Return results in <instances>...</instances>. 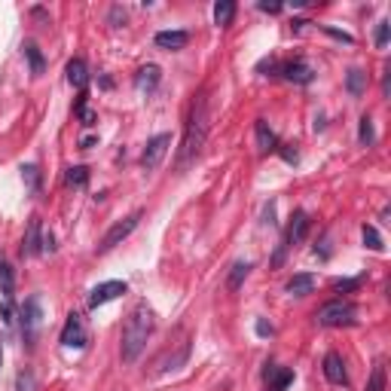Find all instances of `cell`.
Segmentation results:
<instances>
[{
	"label": "cell",
	"mask_w": 391,
	"mask_h": 391,
	"mask_svg": "<svg viewBox=\"0 0 391 391\" xmlns=\"http://www.w3.org/2000/svg\"><path fill=\"white\" fill-rule=\"evenodd\" d=\"M278 74L285 76L288 83H297V86H309V83L315 80V71H312L303 58H290L285 65H278Z\"/></svg>",
	"instance_id": "ba28073f"
},
{
	"label": "cell",
	"mask_w": 391,
	"mask_h": 391,
	"mask_svg": "<svg viewBox=\"0 0 391 391\" xmlns=\"http://www.w3.org/2000/svg\"><path fill=\"white\" fill-rule=\"evenodd\" d=\"M248 272H251V263H244V260L233 263V269H229V278H226V288H229V290H239L242 281L248 278Z\"/></svg>",
	"instance_id": "44dd1931"
},
{
	"label": "cell",
	"mask_w": 391,
	"mask_h": 391,
	"mask_svg": "<svg viewBox=\"0 0 391 391\" xmlns=\"http://www.w3.org/2000/svg\"><path fill=\"white\" fill-rule=\"evenodd\" d=\"M80 144H83V147H92V144H98V138H95V135H86Z\"/></svg>",
	"instance_id": "8d00e7d4"
},
{
	"label": "cell",
	"mask_w": 391,
	"mask_h": 391,
	"mask_svg": "<svg viewBox=\"0 0 391 391\" xmlns=\"http://www.w3.org/2000/svg\"><path fill=\"white\" fill-rule=\"evenodd\" d=\"M358 141L364 144V147H373V144H376V132H373V119L367 117H361V126H358Z\"/></svg>",
	"instance_id": "d4e9b609"
},
{
	"label": "cell",
	"mask_w": 391,
	"mask_h": 391,
	"mask_svg": "<svg viewBox=\"0 0 391 391\" xmlns=\"http://www.w3.org/2000/svg\"><path fill=\"white\" fill-rule=\"evenodd\" d=\"M61 346L65 349H83L86 346V324H83V318L71 312L65 321V331H61Z\"/></svg>",
	"instance_id": "52a82bcc"
},
{
	"label": "cell",
	"mask_w": 391,
	"mask_h": 391,
	"mask_svg": "<svg viewBox=\"0 0 391 391\" xmlns=\"http://www.w3.org/2000/svg\"><path fill=\"white\" fill-rule=\"evenodd\" d=\"M367 391H385V367L382 364L373 367V376L367 382Z\"/></svg>",
	"instance_id": "f546056e"
},
{
	"label": "cell",
	"mask_w": 391,
	"mask_h": 391,
	"mask_svg": "<svg viewBox=\"0 0 391 391\" xmlns=\"http://www.w3.org/2000/svg\"><path fill=\"white\" fill-rule=\"evenodd\" d=\"M159 80H163V71H159L156 65H144L141 71L135 74V89L138 92H147V95H150V92L159 86Z\"/></svg>",
	"instance_id": "2e32d148"
},
{
	"label": "cell",
	"mask_w": 391,
	"mask_h": 391,
	"mask_svg": "<svg viewBox=\"0 0 391 391\" xmlns=\"http://www.w3.org/2000/svg\"><path fill=\"white\" fill-rule=\"evenodd\" d=\"M0 364H3V342H0Z\"/></svg>",
	"instance_id": "74e56055"
},
{
	"label": "cell",
	"mask_w": 391,
	"mask_h": 391,
	"mask_svg": "<svg viewBox=\"0 0 391 391\" xmlns=\"http://www.w3.org/2000/svg\"><path fill=\"white\" fill-rule=\"evenodd\" d=\"M254 135H257L260 153H275V150H278V138H275V132L269 128V122H266V119L254 122Z\"/></svg>",
	"instance_id": "e0dca14e"
},
{
	"label": "cell",
	"mask_w": 391,
	"mask_h": 391,
	"mask_svg": "<svg viewBox=\"0 0 391 391\" xmlns=\"http://www.w3.org/2000/svg\"><path fill=\"white\" fill-rule=\"evenodd\" d=\"M321 31H324V34H331L333 40H342V43H349V46L355 43V37H351V34H346V31H336V28H327V25L321 28Z\"/></svg>",
	"instance_id": "4dcf8cb0"
},
{
	"label": "cell",
	"mask_w": 391,
	"mask_h": 391,
	"mask_svg": "<svg viewBox=\"0 0 391 391\" xmlns=\"http://www.w3.org/2000/svg\"><path fill=\"white\" fill-rule=\"evenodd\" d=\"M65 74H67V83H71L74 89L86 92V86H89V67H86V61H83V58H71V61H67V67H65Z\"/></svg>",
	"instance_id": "5bb4252c"
},
{
	"label": "cell",
	"mask_w": 391,
	"mask_h": 391,
	"mask_svg": "<svg viewBox=\"0 0 391 391\" xmlns=\"http://www.w3.org/2000/svg\"><path fill=\"white\" fill-rule=\"evenodd\" d=\"M233 15H235V3H233V0H220V3H214V22H217L220 28L233 25Z\"/></svg>",
	"instance_id": "ffe728a7"
},
{
	"label": "cell",
	"mask_w": 391,
	"mask_h": 391,
	"mask_svg": "<svg viewBox=\"0 0 391 391\" xmlns=\"http://www.w3.org/2000/svg\"><path fill=\"white\" fill-rule=\"evenodd\" d=\"M288 294L290 297H306V294H312L315 290V275H309V272H297L294 278L288 281Z\"/></svg>",
	"instance_id": "ac0fdd59"
},
{
	"label": "cell",
	"mask_w": 391,
	"mask_h": 391,
	"mask_svg": "<svg viewBox=\"0 0 391 391\" xmlns=\"http://www.w3.org/2000/svg\"><path fill=\"white\" fill-rule=\"evenodd\" d=\"M138 224H141V211H135V214H128V217H122V220H117L110 229L104 233V239H101V244H98V251L101 254H107V251H113L117 244H122L128 239V235L138 229Z\"/></svg>",
	"instance_id": "5b68a950"
},
{
	"label": "cell",
	"mask_w": 391,
	"mask_h": 391,
	"mask_svg": "<svg viewBox=\"0 0 391 391\" xmlns=\"http://www.w3.org/2000/svg\"><path fill=\"white\" fill-rule=\"evenodd\" d=\"M153 43H156L159 49L174 52V49H183V46L190 43V34L187 31H159V34L153 37Z\"/></svg>",
	"instance_id": "9a60e30c"
},
{
	"label": "cell",
	"mask_w": 391,
	"mask_h": 391,
	"mask_svg": "<svg viewBox=\"0 0 391 391\" xmlns=\"http://www.w3.org/2000/svg\"><path fill=\"white\" fill-rule=\"evenodd\" d=\"M257 10L260 13H281V3H269V0H260V3H257Z\"/></svg>",
	"instance_id": "d6a6232c"
},
{
	"label": "cell",
	"mask_w": 391,
	"mask_h": 391,
	"mask_svg": "<svg viewBox=\"0 0 391 391\" xmlns=\"http://www.w3.org/2000/svg\"><path fill=\"white\" fill-rule=\"evenodd\" d=\"M376 46L379 49H385L388 46V22H379L376 25Z\"/></svg>",
	"instance_id": "1f68e13d"
},
{
	"label": "cell",
	"mask_w": 391,
	"mask_h": 391,
	"mask_svg": "<svg viewBox=\"0 0 391 391\" xmlns=\"http://www.w3.org/2000/svg\"><path fill=\"white\" fill-rule=\"evenodd\" d=\"M22 49H25V58L31 61V74H34V76H40V74H43V67H46L43 52L37 49V43H25V46H22Z\"/></svg>",
	"instance_id": "7402d4cb"
},
{
	"label": "cell",
	"mask_w": 391,
	"mask_h": 391,
	"mask_svg": "<svg viewBox=\"0 0 391 391\" xmlns=\"http://www.w3.org/2000/svg\"><path fill=\"white\" fill-rule=\"evenodd\" d=\"M361 239H364V244H367L370 251H382V248H385V244H382L379 229L373 226V224H364V226H361Z\"/></svg>",
	"instance_id": "cb8c5ba5"
},
{
	"label": "cell",
	"mask_w": 391,
	"mask_h": 391,
	"mask_svg": "<svg viewBox=\"0 0 391 391\" xmlns=\"http://www.w3.org/2000/svg\"><path fill=\"white\" fill-rule=\"evenodd\" d=\"M254 331H257V336H272V333H275V331H272V324H266L263 318H260L257 324H254Z\"/></svg>",
	"instance_id": "e575fe53"
},
{
	"label": "cell",
	"mask_w": 391,
	"mask_h": 391,
	"mask_svg": "<svg viewBox=\"0 0 391 391\" xmlns=\"http://www.w3.org/2000/svg\"><path fill=\"white\" fill-rule=\"evenodd\" d=\"M153 324H156V318H153V309L147 303H138L135 309L128 312L126 324H122V342H119L122 361L126 364L138 361V355L144 351V346H147V340L153 333Z\"/></svg>",
	"instance_id": "7a4b0ae2"
},
{
	"label": "cell",
	"mask_w": 391,
	"mask_h": 391,
	"mask_svg": "<svg viewBox=\"0 0 391 391\" xmlns=\"http://www.w3.org/2000/svg\"><path fill=\"white\" fill-rule=\"evenodd\" d=\"M126 290H128L126 281H104V285L92 288V294H89V309H98V306L117 300V297H122Z\"/></svg>",
	"instance_id": "9c48e42d"
},
{
	"label": "cell",
	"mask_w": 391,
	"mask_h": 391,
	"mask_svg": "<svg viewBox=\"0 0 391 391\" xmlns=\"http://www.w3.org/2000/svg\"><path fill=\"white\" fill-rule=\"evenodd\" d=\"M49 251H56V239H52V233H43V254H49Z\"/></svg>",
	"instance_id": "d590c367"
},
{
	"label": "cell",
	"mask_w": 391,
	"mask_h": 391,
	"mask_svg": "<svg viewBox=\"0 0 391 391\" xmlns=\"http://www.w3.org/2000/svg\"><path fill=\"white\" fill-rule=\"evenodd\" d=\"M321 370H324V376H327V382H331V385H346V382H349L346 361H342L336 351H331V355L324 358V367H321Z\"/></svg>",
	"instance_id": "4fadbf2b"
},
{
	"label": "cell",
	"mask_w": 391,
	"mask_h": 391,
	"mask_svg": "<svg viewBox=\"0 0 391 391\" xmlns=\"http://www.w3.org/2000/svg\"><path fill=\"white\" fill-rule=\"evenodd\" d=\"M208 128H211V110H208V98L205 92H199L193 107H190V119L183 128V144L178 150V172H187L190 165L199 159L205 141H208Z\"/></svg>",
	"instance_id": "6da1fadb"
},
{
	"label": "cell",
	"mask_w": 391,
	"mask_h": 391,
	"mask_svg": "<svg viewBox=\"0 0 391 391\" xmlns=\"http://www.w3.org/2000/svg\"><path fill=\"white\" fill-rule=\"evenodd\" d=\"M275 153H281V156H285V163H297V159H300V156H297V150L285 147V144H278V150H275Z\"/></svg>",
	"instance_id": "836d02e7"
},
{
	"label": "cell",
	"mask_w": 391,
	"mask_h": 391,
	"mask_svg": "<svg viewBox=\"0 0 391 391\" xmlns=\"http://www.w3.org/2000/svg\"><path fill=\"white\" fill-rule=\"evenodd\" d=\"M172 147V135L163 132V135H153L147 144H144V153H141V165L147 168V172H156L159 165H163L165 153Z\"/></svg>",
	"instance_id": "8992f818"
},
{
	"label": "cell",
	"mask_w": 391,
	"mask_h": 391,
	"mask_svg": "<svg viewBox=\"0 0 391 391\" xmlns=\"http://www.w3.org/2000/svg\"><path fill=\"white\" fill-rule=\"evenodd\" d=\"M361 285H364V275H358V278H336L333 290H336V294H349V290H358Z\"/></svg>",
	"instance_id": "f1b7e54d"
},
{
	"label": "cell",
	"mask_w": 391,
	"mask_h": 391,
	"mask_svg": "<svg viewBox=\"0 0 391 391\" xmlns=\"http://www.w3.org/2000/svg\"><path fill=\"white\" fill-rule=\"evenodd\" d=\"M355 315H358L355 303H349V300H331V303H324L315 312V321H318L321 327H351V324H355Z\"/></svg>",
	"instance_id": "3957f363"
},
{
	"label": "cell",
	"mask_w": 391,
	"mask_h": 391,
	"mask_svg": "<svg viewBox=\"0 0 391 391\" xmlns=\"http://www.w3.org/2000/svg\"><path fill=\"white\" fill-rule=\"evenodd\" d=\"M71 187H86L89 183V168H83V165H74V168H67V178H65Z\"/></svg>",
	"instance_id": "484cf974"
},
{
	"label": "cell",
	"mask_w": 391,
	"mask_h": 391,
	"mask_svg": "<svg viewBox=\"0 0 391 391\" xmlns=\"http://www.w3.org/2000/svg\"><path fill=\"white\" fill-rule=\"evenodd\" d=\"M22 178H25L31 193H37V190H40V168H37V165H22Z\"/></svg>",
	"instance_id": "4316f807"
},
{
	"label": "cell",
	"mask_w": 391,
	"mask_h": 391,
	"mask_svg": "<svg viewBox=\"0 0 391 391\" xmlns=\"http://www.w3.org/2000/svg\"><path fill=\"white\" fill-rule=\"evenodd\" d=\"M13 288H15V272L10 263H0V294L6 300H13Z\"/></svg>",
	"instance_id": "603a6c76"
},
{
	"label": "cell",
	"mask_w": 391,
	"mask_h": 391,
	"mask_svg": "<svg viewBox=\"0 0 391 391\" xmlns=\"http://www.w3.org/2000/svg\"><path fill=\"white\" fill-rule=\"evenodd\" d=\"M34 254H43V224H40V217L28 220L25 239H22V257H34Z\"/></svg>",
	"instance_id": "30bf717a"
},
{
	"label": "cell",
	"mask_w": 391,
	"mask_h": 391,
	"mask_svg": "<svg viewBox=\"0 0 391 391\" xmlns=\"http://www.w3.org/2000/svg\"><path fill=\"white\" fill-rule=\"evenodd\" d=\"M19 321H22V340H25V346L31 349V346H34V340H37V333H40V324H43V303H40V297H28V300L22 303Z\"/></svg>",
	"instance_id": "277c9868"
},
{
	"label": "cell",
	"mask_w": 391,
	"mask_h": 391,
	"mask_svg": "<svg viewBox=\"0 0 391 391\" xmlns=\"http://www.w3.org/2000/svg\"><path fill=\"white\" fill-rule=\"evenodd\" d=\"M15 391H37V376L31 370H19L15 376Z\"/></svg>",
	"instance_id": "83f0119b"
},
{
	"label": "cell",
	"mask_w": 391,
	"mask_h": 391,
	"mask_svg": "<svg viewBox=\"0 0 391 391\" xmlns=\"http://www.w3.org/2000/svg\"><path fill=\"white\" fill-rule=\"evenodd\" d=\"M346 89H349V95H351V98H361V95H364V89H367V74H364V71H358V67H351L349 76H346Z\"/></svg>",
	"instance_id": "d6986e66"
},
{
	"label": "cell",
	"mask_w": 391,
	"mask_h": 391,
	"mask_svg": "<svg viewBox=\"0 0 391 391\" xmlns=\"http://www.w3.org/2000/svg\"><path fill=\"white\" fill-rule=\"evenodd\" d=\"M306 233H309V214L306 211H294V217H290L288 224V235H285V248H294V244H300L306 239Z\"/></svg>",
	"instance_id": "7c38bea8"
},
{
	"label": "cell",
	"mask_w": 391,
	"mask_h": 391,
	"mask_svg": "<svg viewBox=\"0 0 391 391\" xmlns=\"http://www.w3.org/2000/svg\"><path fill=\"white\" fill-rule=\"evenodd\" d=\"M263 382H266V391H288V385L294 382V370L290 367H278V364H266Z\"/></svg>",
	"instance_id": "8fae6325"
}]
</instances>
